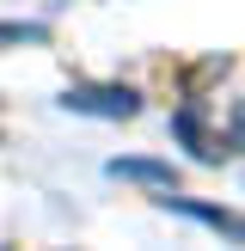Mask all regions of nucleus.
<instances>
[{
    "label": "nucleus",
    "mask_w": 245,
    "mask_h": 251,
    "mask_svg": "<svg viewBox=\"0 0 245 251\" xmlns=\"http://www.w3.org/2000/svg\"><path fill=\"white\" fill-rule=\"evenodd\" d=\"M61 104L74 117H135L141 110V92L135 86H68Z\"/></svg>",
    "instance_id": "obj_1"
},
{
    "label": "nucleus",
    "mask_w": 245,
    "mask_h": 251,
    "mask_svg": "<svg viewBox=\"0 0 245 251\" xmlns=\"http://www.w3.org/2000/svg\"><path fill=\"white\" fill-rule=\"evenodd\" d=\"M159 202L172 208V215H190V221H202V227H215V233H227V239H239L245 245V215H233V208H215V202H184V196H159Z\"/></svg>",
    "instance_id": "obj_2"
},
{
    "label": "nucleus",
    "mask_w": 245,
    "mask_h": 251,
    "mask_svg": "<svg viewBox=\"0 0 245 251\" xmlns=\"http://www.w3.org/2000/svg\"><path fill=\"white\" fill-rule=\"evenodd\" d=\"M110 178H129V184H153V190H178V172L166 159H110Z\"/></svg>",
    "instance_id": "obj_3"
},
{
    "label": "nucleus",
    "mask_w": 245,
    "mask_h": 251,
    "mask_svg": "<svg viewBox=\"0 0 245 251\" xmlns=\"http://www.w3.org/2000/svg\"><path fill=\"white\" fill-rule=\"evenodd\" d=\"M43 25H0V49H24V43H43Z\"/></svg>",
    "instance_id": "obj_4"
}]
</instances>
